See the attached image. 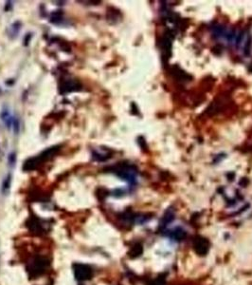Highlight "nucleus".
I'll list each match as a JSON object with an SVG mask.
<instances>
[{
    "mask_svg": "<svg viewBox=\"0 0 252 285\" xmlns=\"http://www.w3.org/2000/svg\"><path fill=\"white\" fill-rule=\"evenodd\" d=\"M111 172L115 173L117 177L122 178L124 181L128 183H135L137 178V168L129 163H117V166H114L109 168Z\"/></svg>",
    "mask_w": 252,
    "mask_h": 285,
    "instance_id": "1",
    "label": "nucleus"
},
{
    "mask_svg": "<svg viewBox=\"0 0 252 285\" xmlns=\"http://www.w3.org/2000/svg\"><path fill=\"white\" fill-rule=\"evenodd\" d=\"M173 33L171 31H167L162 35L160 40V51L161 59L164 64H166L172 54V45H173Z\"/></svg>",
    "mask_w": 252,
    "mask_h": 285,
    "instance_id": "2",
    "label": "nucleus"
},
{
    "mask_svg": "<svg viewBox=\"0 0 252 285\" xmlns=\"http://www.w3.org/2000/svg\"><path fill=\"white\" fill-rule=\"evenodd\" d=\"M82 89V85L75 79H66L61 81L59 86V91L61 94H66L73 91H79Z\"/></svg>",
    "mask_w": 252,
    "mask_h": 285,
    "instance_id": "3",
    "label": "nucleus"
},
{
    "mask_svg": "<svg viewBox=\"0 0 252 285\" xmlns=\"http://www.w3.org/2000/svg\"><path fill=\"white\" fill-rule=\"evenodd\" d=\"M227 104V99L223 97H217L213 102L210 105L209 108L206 109V113L209 116H213L222 111V109H224Z\"/></svg>",
    "mask_w": 252,
    "mask_h": 285,
    "instance_id": "4",
    "label": "nucleus"
},
{
    "mask_svg": "<svg viewBox=\"0 0 252 285\" xmlns=\"http://www.w3.org/2000/svg\"><path fill=\"white\" fill-rule=\"evenodd\" d=\"M170 74L174 80H176L177 82H180V83H188L191 80V76L190 74L184 71L177 65H174L170 68Z\"/></svg>",
    "mask_w": 252,
    "mask_h": 285,
    "instance_id": "5",
    "label": "nucleus"
},
{
    "mask_svg": "<svg viewBox=\"0 0 252 285\" xmlns=\"http://www.w3.org/2000/svg\"><path fill=\"white\" fill-rule=\"evenodd\" d=\"M192 245H194V251L198 255H200V256H205V255H207V251H209V247H210L209 242H207L205 238H202L200 236H197L194 238Z\"/></svg>",
    "mask_w": 252,
    "mask_h": 285,
    "instance_id": "6",
    "label": "nucleus"
},
{
    "mask_svg": "<svg viewBox=\"0 0 252 285\" xmlns=\"http://www.w3.org/2000/svg\"><path fill=\"white\" fill-rule=\"evenodd\" d=\"M44 163L45 162L42 160V158L39 155L36 156V157L29 158L25 162L24 166H23V169L25 171H32V170L37 169L40 166H42Z\"/></svg>",
    "mask_w": 252,
    "mask_h": 285,
    "instance_id": "7",
    "label": "nucleus"
},
{
    "mask_svg": "<svg viewBox=\"0 0 252 285\" xmlns=\"http://www.w3.org/2000/svg\"><path fill=\"white\" fill-rule=\"evenodd\" d=\"M61 146L60 145H54V146H50L49 148H47L46 150H44L41 154H39V156L42 158V160L44 162H47L50 159H52V157H54L58 151L60 150Z\"/></svg>",
    "mask_w": 252,
    "mask_h": 285,
    "instance_id": "8",
    "label": "nucleus"
},
{
    "mask_svg": "<svg viewBox=\"0 0 252 285\" xmlns=\"http://www.w3.org/2000/svg\"><path fill=\"white\" fill-rule=\"evenodd\" d=\"M0 118H1L2 122L4 123L6 127H8L9 129L12 127V123H13V120L15 118V116H13L8 109L4 108L2 109L1 113H0Z\"/></svg>",
    "mask_w": 252,
    "mask_h": 285,
    "instance_id": "9",
    "label": "nucleus"
},
{
    "mask_svg": "<svg viewBox=\"0 0 252 285\" xmlns=\"http://www.w3.org/2000/svg\"><path fill=\"white\" fill-rule=\"evenodd\" d=\"M80 268H77L75 270V273L77 276V278L79 279H85L88 278V277L90 276V269L87 268L84 265H79Z\"/></svg>",
    "mask_w": 252,
    "mask_h": 285,
    "instance_id": "10",
    "label": "nucleus"
},
{
    "mask_svg": "<svg viewBox=\"0 0 252 285\" xmlns=\"http://www.w3.org/2000/svg\"><path fill=\"white\" fill-rule=\"evenodd\" d=\"M11 32H10V33L13 34V36H16L18 32H19V29H20V23L16 22V23L12 24L11 27Z\"/></svg>",
    "mask_w": 252,
    "mask_h": 285,
    "instance_id": "11",
    "label": "nucleus"
},
{
    "mask_svg": "<svg viewBox=\"0 0 252 285\" xmlns=\"http://www.w3.org/2000/svg\"><path fill=\"white\" fill-rule=\"evenodd\" d=\"M10 185H11V175H8L6 178H5V180H4V182H3V186H2V190H3V192L4 193H6L8 190H9V188H10Z\"/></svg>",
    "mask_w": 252,
    "mask_h": 285,
    "instance_id": "12",
    "label": "nucleus"
},
{
    "mask_svg": "<svg viewBox=\"0 0 252 285\" xmlns=\"http://www.w3.org/2000/svg\"><path fill=\"white\" fill-rule=\"evenodd\" d=\"M108 158L109 156H105V155H101L97 152H93V159L98 162H105Z\"/></svg>",
    "mask_w": 252,
    "mask_h": 285,
    "instance_id": "13",
    "label": "nucleus"
},
{
    "mask_svg": "<svg viewBox=\"0 0 252 285\" xmlns=\"http://www.w3.org/2000/svg\"><path fill=\"white\" fill-rule=\"evenodd\" d=\"M8 161H9V163L11 166H13V164H15V162H16V156H15V153H11L9 158H8Z\"/></svg>",
    "mask_w": 252,
    "mask_h": 285,
    "instance_id": "14",
    "label": "nucleus"
},
{
    "mask_svg": "<svg viewBox=\"0 0 252 285\" xmlns=\"http://www.w3.org/2000/svg\"><path fill=\"white\" fill-rule=\"evenodd\" d=\"M251 70H252V64H251Z\"/></svg>",
    "mask_w": 252,
    "mask_h": 285,
    "instance_id": "15",
    "label": "nucleus"
}]
</instances>
